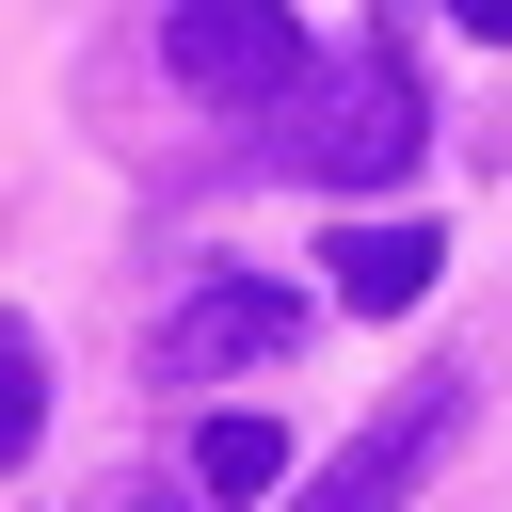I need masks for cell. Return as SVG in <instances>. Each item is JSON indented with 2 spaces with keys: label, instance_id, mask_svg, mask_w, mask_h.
<instances>
[{
  "label": "cell",
  "instance_id": "6",
  "mask_svg": "<svg viewBox=\"0 0 512 512\" xmlns=\"http://www.w3.org/2000/svg\"><path fill=\"white\" fill-rule=\"evenodd\" d=\"M176 480H192L208 512H256V496H288V432H272V416H208Z\"/></svg>",
  "mask_w": 512,
  "mask_h": 512
},
{
  "label": "cell",
  "instance_id": "4",
  "mask_svg": "<svg viewBox=\"0 0 512 512\" xmlns=\"http://www.w3.org/2000/svg\"><path fill=\"white\" fill-rule=\"evenodd\" d=\"M288 352H304V288H272V272H208L160 320V384H240V368H288Z\"/></svg>",
  "mask_w": 512,
  "mask_h": 512
},
{
  "label": "cell",
  "instance_id": "7",
  "mask_svg": "<svg viewBox=\"0 0 512 512\" xmlns=\"http://www.w3.org/2000/svg\"><path fill=\"white\" fill-rule=\"evenodd\" d=\"M48 448V336L32 320H0V480Z\"/></svg>",
  "mask_w": 512,
  "mask_h": 512
},
{
  "label": "cell",
  "instance_id": "3",
  "mask_svg": "<svg viewBox=\"0 0 512 512\" xmlns=\"http://www.w3.org/2000/svg\"><path fill=\"white\" fill-rule=\"evenodd\" d=\"M448 432H464V368H416V384H400V400H384L320 480H288L272 512H400V496H416V464H432Z\"/></svg>",
  "mask_w": 512,
  "mask_h": 512
},
{
  "label": "cell",
  "instance_id": "1",
  "mask_svg": "<svg viewBox=\"0 0 512 512\" xmlns=\"http://www.w3.org/2000/svg\"><path fill=\"white\" fill-rule=\"evenodd\" d=\"M416 144H432V96H416V64L384 32L336 80L288 96V176H320V192H384V176H416Z\"/></svg>",
  "mask_w": 512,
  "mask_h": 512
},
{
  "label": "cell",
  "instance_id": "8",
  "mask_svg": "<svg viewBox=\"0 0 512 512\" xmlns=\"http://www.w3.org/2000/svg\"><path fill=\"white\" fill-rule=\"evenodd\" d=\"M448 16H464V32H480V48H512V0H448Z\"/></svg>",
  "mask_w": 512,
  "mask_h": 512
},
{
  "label": "cell",
  "instance_id": "2",
  "mask_svg": "<svg viewBox=\"0 0 512 512\" xmlns=\"http://www.w3.org/2000/svg\"><path fill=\"white\" fill-rule=\"evenodd\" d=\"M160 64H176V96H208V112H288V96H304V16H288V0H176V16H160Z\"/></svg>",
  "mask_w": 512,
  "mask_h": 512
},
{
  "label": "cell",
  "instance_id": "5",
  "mask_svg": "<svg viewBox=\"0 0 512 512\" xmlns=\"http://www.w3.org/2000/svg\"><path fill=\"white\" fill-rule=\"evenodd\" d=\"M320 256H336V304L400 320V304H432V256H448V240H432V224H336Z\"/></svg>",
  "mask_w": 512,
  "mask_h": 512
}]
</instances>
